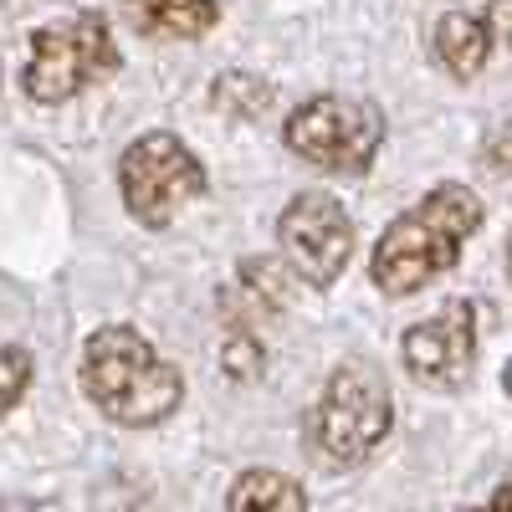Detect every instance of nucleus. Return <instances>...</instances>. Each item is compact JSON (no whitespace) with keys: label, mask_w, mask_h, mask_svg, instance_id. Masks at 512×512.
Masks as SVG:
<instances>
[{"label":"nucleus","mask_w":512,"mask_h":512,"mask_svg":"<svg viewBox=\"0 0 512 512\" xmlns=\"http://www.w3.org/2000/svg\"><path fill=\"white\" fill-rule=\"evenodd\" d=\"M487 221L482 200L466 185H436L425 200H415L405 216L384 226L369 256V277L390 297H415L461 262V246Z\"/></svg>","instance_id":"1"},{"label":"nucleus","mask_w":512,"mask_h":512,"mask_svg":"<svg viewBox=\"0 0 512 512\" xmlns=\"http://www.w3.org/2000/svg\"><path fill=\"white\" fill-rule=\"evenodd\" d=\"M82 395L113 425L144 431L180 410L185 374L169 364L139 328L108 323L82 344Z\"/></svg>","instance_id":"2"},{"label":"nucleus","mask_w":512,"mask_h":512,"mask_svg":"<svg viewBox=\"0 0 512 512\" xmlns=\"http://www.w3.org/2000/svg\"><path fill=\"white\" fill-rule=\"evenodd\" d=\"M395 425V395L369 359H349L328 374V390L313 410V451L328 466H359Z\"/></svg>","instance_id":"3"},{"label":"nucleus","mask_w":512,"mask_h":512,"mask_svg":"<svg viewBox=\"0 0 512 512\" xmlns=\"http://www.w3.org/2000/svg\"><path fill=\"white\" fill-rule=\"evenodd\" d=\"M113 72H118V47H113L108 21L98 11H77L31 31L21 88L31 103H67Z\"/></svg>","instance_id":"4"},{"label":"nucleus","mask_w":512,"mask_h":512,"mask_svg":"<svg viewBox=\"0 0 512 512\" xmlns=\"http://www.w3.org/2000/svg\"><path fill=\"white\" fill-rule=\"evenodd\" d=\"M282 139L297 159L328 175H364L384 144V113L349 93H318L297 103L282 123Z\"/></svg>","instance_id":"5"},{"label":"nucleus","mask_w":512,"mask_h":512,"mask_svg":"<svg viewBox=\"0 0 512 512\" xmlns=\"http://www.w3.org/2000/svg\"><path fill=\"white\" fill-rule=\"evenodd\" d=\"M118 190L139 226L164 231L190 200L205 195V164L175 134H144L118 159Z\"/></svg>","instance_id":"6"},{"label":"nucleus","mask_w":512,"mask_h":512,"mask_svg":"<svg viewBox=\"0 0 512 512\" xmlns=\"http://www.w3.org/2000/svg\"><path fill=\"white\" fill-rule=\"evenodd\" d=\"M277 246L287 256V267L303 277L308 287H333L344 277L349 256H354V221L328 190H303L292 195L282 221H277Z\"/></svg>","instance_id":"7"},{"label":"nucleus","mask_w":512,"mask_h":512,"mask_svg":"<svg viewBox=\"0 0 512 512\" xmlns=\"http://www.w3.org/2000/svg\"><path fill=\"white\" fill-rule=\"evenodd\" d=\"M405 369L415 374V384H431V390H461L466 374L477 364V308L456 297L436 318H420L405 344H400Z\"/></svg>","instance_id":"8"},{"label":"nucleus","mask_w":512,"mask_h":512,"mask_svg":"<svg viewBox=\"0 0 512 512\" xmlns=\"http://www.w3.org/2000/svg\"><path fill=\"white\" fill-rule=\"evenodd\" d=\"M497 47H502V41H497L487 11H482V16H472V11H446L441 26H436V62H441L456 82H472V77L492 62Z\"/></svg>","instance_id":"9"},{"label":"nucleus","mask_w":512,"mask_h":512,"mask_svg":"<svg viewBox=\"0 0 512 512\" xmlns=\"http://www.w3.org/2000/svg\"><path fill=\"white\" fill-rule=\"evenodd\" d=\"M128 26L154 41H195L221 21L216 0H118Z\"/></svg>","instance_id":"10"},{"label":"nucleus","mask_w":512,"mask_h":512,"mask_svg":"<svg viewBox=\"0 0 512 512\" xmlns=\"http://www.w3.org/2000/svg\"><path fill=\"white\" fill-rule=\"evenodd\" d=\"M226 512H308V492L282 472H241Z\"/></svg>","instance_id":"11"},{"label":"nucleus","mask_w":512,"mask_h":512,"mask_svg":"<svg viewBox=\"0 0 512 512\" xmlns=\"http://www.w3.org/2000/svg\"><path fill=\"white\" fill-rule=\"evenodd\" d=\"M216 108H226V113H262V108H272V88L262 77L231 72V77L216 82Z\"/></svg>","instance_id":"12"},{"label":"nucleus","mask_w":512,"mask_h":512,"mask_svg":"<svg viewBox=\"0 0 512 512\" xmlns=\"http://www.w3.org/2000/svg\"><path fill=\"white\" fill-rule=\"evenodd\" d=\"M31 390V354L16 344H0V415H11Z\"/></svg>","instance_id":"13"},{"label":"nucleus","mask_w":512,"mask_h":512,"mask_svg":"<svg viewBox=\"0 0 512 512\" xmlns=\"http://www.w3.org/2000/svg\"><path fill=\"white\" fill-rule=\"evenodd\" d=\"M221 364H226V374H236V379H256V374H262V364H267L262 338H256L251 328H236V333L226 338V349H221Z\"/></svg>","instance_id":"14"},{"label":"nucleus","mask_w":512,"mask_h":512,"mask_svg":"<svg viewBox=\"0 0 512 512\" xmlns=\"http://www.w3.org/2000/svg\"><path fill=\"white\" fill-rule=\"evenodd\" d=\"M487 21H492V31H497L502 47H512V0H492V6H487Z\"/></svg>","instance_id":"15"},{"label":"nucleus","mask_w":512,"mask_h":512,"mask_svg":"<svg viewBox=\"0 0 512 512\" xmlns=\"http://www.w3.org/2000/svg\"><path fill=\"white\" fill-rule=\"evenodd\" d=\"M487 159L502 169V175H512V128H502V134L492 139V149H487Z\"/></svg>","instance_id":"16"},{"label":"nucleus","mask_w":512,"mask_h":512,"mask_svg":"<svg viewBox=\"0 0 512 512\" xmlns=\"http://www.w3.org/2000/svg\"><path fill=\"white\" fill-rule=\"evenodd\" d=\"M472 512H512V482H502V487L492 492V502H487V507H472Z\"/></svg>","instance_id":"17"},{"label":"nucleus","mask_w":512,"mask_h":512,"mask_svg":"<svg viewBox=\"0 0 512 512\" xmlns=\"http://www.w3.org/2000/svg\"><path fill=\"white\" fill-rule=\"evenodd\" d=\"M502 384H507V395H512V364H507V374H502Z\"/></svg>","instance_id":"18"},{"label":"nucleus","mask_w":512,"mask_h":512,"mask_svg":"<svg viewBox=\"0 0 512 512\" xmlns=\"http://www.w3.org/2000/svg\"><path fill=\"white\" fill-rule=\"evenodd\" d=\"M507 272H512V241H507Z\"/></svg>","instance_id":"19"}]
</instances>
